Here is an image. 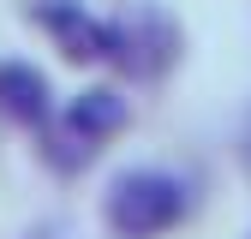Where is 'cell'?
I'll return each instance as SVG.
<instances>
[{
	"instance_id": "cell-5",
	"label": "cell",
	"mask_w": 251,
	"mask_h": 239,
	"mask_svg": "<svg viewBox=\"0 0 251 239\" xmlns=\"http://www.w3.org/2000/svg\"><path fill=\"white\" fill-rule=\"evenodd\" d=\"M120 126H126V96L108 90V84L72 96L66 114H60V132H72V138H84V143H102V138H114Z\"/></svg>"
},
{
	"instance_id": "cell-3",
	"label": "cell",
	"mask_w": 251,
	"mask_h": 239,
	"mask_svg": "<svg viewBox=\"0 0 251 239\" xmlns=\"http://www.w3.org/2000/svg\"><path fill=\"white\" fill-rule=\"evenodd\" d=\"M30 18H36L48 36L60 42V54H66L72 66H96V60L108 54V18L84 12L78 0H36Z\"/></svg>"
},
{
	"instance_id": "cell-2",
	"label": "cell",
	"mask_w": 251,
	"mask_h": 239,
	"mask_svg": "<svg viewBox=\"0 0 251 239\" xmlns=\"http://www.w3.org/2000/svg\"><path fill=\"white\" fill-rule=\"evenodd\" d=\"M114 66L138 72V78H155L174 60V24L162 12H138V18H108V54Z\"/></svg>"
},
{
	"instance_id": "cell-1",
	"label": "cell",
	"mask_w": 251,
	"mask_h": 239,
	"mask_svg": "<svg viewBox=\"0 0 251 239\" xmlns=\"http://www.w3.org/2000/svg\"><path fill=\"white\" fill-rule=\"evenodd\" d=\"M192 215V179L168 167H126L102 197V221L120 239H162Z\"/></svg>"
},
{
	"instance_id": "cell-6",
	"label": "cell",
	"mask_w": 251,
	"mask_h": 239,
	"mask_svg": "<svg viewBox=\"0 0 251 239\" xmlns=\"http://www.w3.org/2000/svg\"><path fill=\"white\" fill-rule=\"evenodd\" d=\"M42 149H48V162H54L60 173H72V167H84L90 156H96V143H84V138H72V132H60V138H48Z\"/></svg>"
},
{
	"instance_id": "cell-4",
	"label": "cell",
	"mask_w": 251,
	"mask_h": 239,
	"mask_svg": "<svg viewBox=\"0 0 251 239\" xmlns=\"http://www.w3.org/2000/svg\"><path fill=\"white\" fill-rule=\"evenodd\" d=\"M0 114L18 126H48L54 120V90L30 60H0Z\"/></svg>"
}]
</instances>
